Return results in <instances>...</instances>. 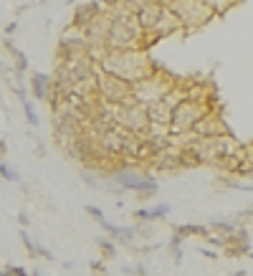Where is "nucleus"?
Listing matches in <instances>:
<instances>
[{"label": "nucleus", "instance_id": "nucleus-1", "mask_svg": "<svg viewBox=\"0 0 253 276\" xmlns=\"http://www.w3.org/2000/svg\"><path fill=\"white\" fill-rule=\"evenodd\" d=\"M101 74H109L114 79H122L129 87L147 79L155 71V63L147 56V51H104V56L96 61Z\"/></svg>", "mask_w": 253, "mask_h": 276}, {"label": "nucleus", "instance_id": "nucleus-2", "mask_svg": "<svg viewBox=\"0 0 253 276\" xmlns=\"http://www.w3.org/2000/svg\"><path fill=\"white\" fill-rule=\"evenodd\" d=\"M106 48L109 51H150L147 36L137 26L134 13L132 15H114V18H109Z\"/></svg>", "mask_w": 253, "mask_h": 276}, {"label": "nucleus", "instance_id": "nucleus-3", "mask_svg": "<svg viewBox=\"0 0 253 276\" xmlns=\"http://www.w3.org/2000/svg\"><path fill=\"white\" fill-rule=\"evenodd\" d=\"M165 8L180 23V31H197L213 21V10L203 0H165Z\"/></svg>", "mask_w": 253, "mask_h": 276}, {"label": "nucleus", "instance_id": "nucleus-4", "mask_svg": "<svg viewBox=\"0 0 253 276\" xmlns=\"http://www.w3.org/2000/svg\"><path fill=\"white\" fill-rule=\"evenodd\" d=\"M172 84H175V79L172 76H167L165 71H152L147 79H142V81H137V84H132V101L134 104H139V107H147V104H152V101H157L162 99L165 94L172 89Z\"/></svg>", "mask_w": 253, "mask_h": 276}, {"label": "nucleus", "instance_id": "nucleus-5", "mask_svg": "<svg viewBox=\"0 0 253 276\" xmlns=\"http://www.w3.org/2000/svg\"><path fill=\"white\" fill-rule=\"evenodd\" d=\"M205 104L200 101H192V99H177V104L172 107V114H170V132L172 134H180V132H192L195 122L205 114Z\"/></svg>", "mask_w": 253, "mask_h": 276}, {"label": "nucleus", "instance_id": "nucleus-6", "mask_svg": "<svg viewBox=\"0 0 253 276\" xmlns=\"http://www.w3.org/2000/svg\"><path fill=\"white\" fill-rule=\"evenodd\" d=\"M96 96H99V101H104L109 107H122V104L132 101V87L122 79H114V76L99 71V76H96Z\"/></svg>", "mask_w": 253, "mask_h": 276}, {"label": "nucleus", "instance_id": "nucleus-7", "mask_svg": "<svg viewBox=\"0 0 253 276\" xmlns=\"http://www.w3.org/2000/svg\"><path fill=\"white\" fill-rule=\"evenodd\" d=\"M114 124L124 132H132V134H142L147 129V114H144V107L129 101V104H122V107H114Z\"/></svg>", "mask_w": 253, "mask_h": 276}, {"label": "nucleus", "instance_id": "nucleus-8", "mask_svg": "<svg viewBox=\"0 0 253 276\" xmlns=\"http://www.w3.org/2000/svg\"><path fill=\"white\" fill-rule=\"evenodd\" d=\"M147 170L152 173H165V175H172V173H183V150L175 147V145H167L157 152L152 154V160L147 162Z\"/></svg>", "mask_w": 253, "mask_h": 276}, {"label": "nucleus", "instance_id": "nucleus-9", "mask_svg": "<svg viewBox=\"0 0 253 276\" xmlns=\"http://www.w3.org/2000/svg\"><path fill=\"white\" fill-rule=\"evenodd\" d=\"M162 13H165V5L159 0H139L134 5V21L144 31V36H150V33L155 31V26L159 23Z\"/></svg>", "mask_w": 253, "mask_h": 276}, {"label": "nucleus", "instance_id": "nucleus-10", "mask_svg": "<svg viewBox=\"0 0 253 276\" xmlns=\"http://www.w3.org/2000/svg\"><path fill=\"white\" fill-rule=\"evenodd\" d=\"M192 132H195V137H230V127L223 119L221 109L205 112V114L195 122Z\"/></svg>", "mask_w": 253, "mask_h": 276}, {"label": "nucleus", "instance_id": "nucleus-11", "mask_svg": "<svg viewBox=\"0 0 253 276\" xmlns=\"http://www.w3.org/2000/svg\"><path fill=\"white\" fill-rule=\"evenodd\" d=\"M104 13V8H101V3L99 0H92V3H81L79 8H76V13H74V21H71V26H76V28H86L94 18H99Z\"/></svg>", "mask_w": 253, "mask_h": 276}, {"label": "nucleus", "instance_id": "nucleus-12", "mask_svg": "<svg viewBox=\"0 0 253 276\" xmlns=\"http://www.w3.org/2000/svg\"><path fill=\"white\" fill-rule=\"evenodd\" d=\"M51 92H53V76H51V74H43V71H33L31 74V94L33 96L48 101Z\"/></svg>", "mask_w": 253, "mask_h": 276}, {"label": "nucleus", "instance_id": "nucleus-13", "mask_svg": "<svg viewBox=\"0 0 253 276\" xmlns=\"http://www.w3.org/2000/svg\"><path fill=\"white\" fill-rule=\"evenodd\" d=\"M13 92H15V96H18V101H21V107H23V112H26V122L31 124V127H38V114H35L33 104L28 101V94H26V87H23V84H15V87H13Z\"/></svg>", "mask_w": 253, "mask_h": 276}, {"label": "nucleus", "instance_id": "nucleus-14", "mask_svg": "<svg viewBox=\"0 0 253 276\" xmlns=\"http://www.w3.org/2000/svg\"><path fill=\"white\" fill-rule=\"evenodd\" d=\"M175 233H177V236H183V238H188V236H203V238H205L208 226H195V223H188V226H175Z\"/></svg>", "mask_w": 253, "mask_h": 276}, {"label": "nucleus", "instance_id": "nucleus-15", "mask_svg": "<svg viewBox=\"0 0 253 276\" xmlns=\"http://www.w3.org/2000/svg\"><path fill=\"white\" fill-rule=\"evenodd\" d=\"M208 228L215 231V233H221V236H233L238 231V223L236 220H213Z\"/></svg>", "mask_w": 253, "mask_h": 276}, {"label": "nucleus", "instance_id": "nucleus-16", "mask_svg": "<svg viewBox=\"0 0 253 276\" xmlns=\"http://www.w3.org/2000/svg\"><path fill=\"white\" fill-rule=\"evenodd\" d=\"M96 246H99V251H101V258H104V261H109V258H114V256H117L114 238H96Z\"/></svg>", "mask_w": 253, "mask_h": 276}, {"label": "nucleus", "instance_id": "nucleus-17", "mask_svg": "<svg viewBox=\"0 0 253 276\" xmlns=\"http://www.w3.org/2000/svg\"><path fill=\"white\" fill-rule=\"evenodd\" d=\"M0 178H3V180H8V183H15V185L23 183V180H21V175H18V170H15V167H10L5 160H0Z\"/></svg>", "mask_w": 253, "mask_h": 276}, {"label": "nucleus", "instance_id": "nucleus-18", "mask_svg": "<svg viewBox=\"0 0 253 276\" xmlns=\"http://www.w3.org/2000/svg\"><path fill=\"white\" fill-rule=\"evenodd\" d=\"M86 213L92 215L99 226H104V223H106V215H104V211H101V208H96V205H86Z\"/></svg>", "mask_w": 253, "mask_h": 276}, {"label": "nucleus", "instance_id": "nucleus-19", "mask_svg": "<svg viewBox=\"0 0 253 276\" xmlns=\"http://www.w3.org/2000/svg\"><path fill=\"white\" fill-rule=\"evenodd\" d=\"M3 271L8 276H28V269H23V266H18V264H5Z\"/></svg>", "mask_w": 253, "mask_h": 276}, {"label": "nucleus", "instance_id": "nucleus-20", "mask_svg": "<svg viewBox=\"0 0 253 276\" xmlns=\"http://www.w3.org/2000/svg\"><path fill=\"white\" fill-rule=\"evenodd\" d=\"M38 258H46V261H53L56 256H53V253H51V251H48V248H46V246H43V244H38Z\"/></svg>", "mask_w": 253, "mask_h": 276}, {"label": "nucleus", "instance_id": "nucleus-21", "mask_svg": "<svg viewBox=\"0 0 253 276\" xmlns=\"http://www.w3.org/2000/svg\"><path fill=\"white\" fill-rule=\"evenodd\" d=\"M92 269H94V271H99L101 276H106V266H104V258H101V261H92Z\"/></svg>", "mask_w": 253, "mask_h": 276}, {"label": "nucleus", "instance_id": "nucleus-22", "mask_svg": "<svg viewBox=\"0 0 253 276\" xmlns=\"http://www.w3.org/2000/svg\"><path fill=\"white\" fill-rule=\"evenodd\" d=\"M18 223H21V228H28V226H31V215L28 213H18Z\"/></svg>", "mask_w": 253, "mask_h": 276}, {"label": "nucleus", "instance_id": "nucleus-23", "mask_svg": "<svg viewBox=\"0 0 253 276\" xmlns=\"http://www.w3.org/2000/svg\"><path fill=\"white\" fill-rule=\"evenodd\" d=\"M15 28H18V23H15V21H10V23H8V26H5V38H13V33H15Z\"/></svg>", "mask_w": 253, "mask_h": 276}, {"label": "nucleus", "instance_id": "nucleus-24", "mask_svg": "<svg viewBox=\"0 0 253 276\" xmlns=\"http://www.w3.org/2000/svg\"><path fill=\"white\" fill-rule=\"evenodd\" d=\"M84 183H86V185H92V187H96V185H99V180H96V178L92 175V173H84Z\"/></svg>", "mask_w": 253, "mask_h": 276}, {"label": "nucleus", "instance_id": "nucleus-25", "mask_svg": "<svg viewBox=\"0 0 253 276\" xmlns=\"http://www.w3.org/2000/svg\"><path fill=\"white\" fill-rule=\"evenodd\" d=\"M200 253H203L205 258H215V256H218V251H215V248H213V251H210V248H200Z\"/></svg>", "mask_w": 253, "mask_h": 276}, {"label": "nucleus", "instance_id": "nucleus-26", "mask_svg": "<svg viewBox=\"0 0 253 276\" xmlns=\"http://www.w3.org/2000/svg\"><path fill=\"white\" fill-rule=\"evenodd\" d=\"M5 152H8V142L0 137V160H3V154H5Z\"/></svg>", "mask_w": 253, "mask_h": 276}, {"label": "nucleus", "instance_id": "nucleus-27", "mask_svg": "<svg viewBox=\"0 0 253 276\" xmlns=\"http://www.w3.org/2000/svg\"><path fill=\"white\" fill-rule=\"evenodd\" d=\"M134 271H137V274H139V276H147V269H144V266H142V264H139V266H137V269H134Z\"/></svg>", "mask_w": 253, "mask_h": 276}, {"label": "nucleus", "instance_id": "nucleus-28", "mask_svg": "<svg viewBox=\"0 0 253 276\" xmlns=\"http://www.w3.org/2000/svg\"><path fill=\"white\" fill-rule=\"evenodd\" d=\"M241 215H243V218H253V205H251V208H248V211H243V213H241Z\"/></svg>", "mask_w": 253, "mask_h": 276}, {"label": "nucleus", "instance_id": "nucleus-29", "mask_svg": "<svg viewBox=\"0 0 253 276\" xmlns=\"http://www.w3.org/2000/svg\"><path fill=\"white\" fill-rule=\"evenodd\" d=\"M233 276H246V271H236V274Z\"/></svg>", "mask_w": 253, "mask_h": 276}, {"label": "nucleus", "instance_id": "nucleus-30", "mask_svg": "<svg viewBox=\"0 0 253 276\" xmlns=\"http://www.w3.org/2000/svg\"><path fill=\"white\" fill-rule=\"evenodd\" d=\"M28 276H41V271H33V274H28Z\"/></svg>", "mask_w": 253, "mask_h": 276}, {"label": "nucleus", "instance_id": "nucleus-31", "mask_svg": "<svg viewBox=\"0 0 253 276\" xmlns=\"http://www.w3.org/2000/svg\"><path fill=\"white\" fill-rule=\"evenodd\" d=\"M66 3H74V0H66Z\"/></svg>", "mask_w": 253, "mask_h": 276}]
</instances>
